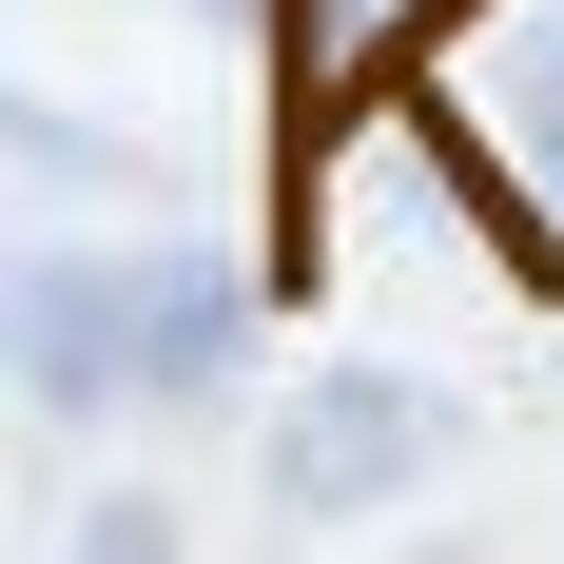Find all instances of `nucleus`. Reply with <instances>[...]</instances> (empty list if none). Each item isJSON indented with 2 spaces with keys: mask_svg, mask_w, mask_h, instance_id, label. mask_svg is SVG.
Returning a JSON list of instances; mask_svg holds the SVG:
<instances>
[{
  "mask_svg": "<svg viewBox=\"0 0 564 564\" xmlns=\"http://www.w3.org/2000/svg\"><path fill=\"white\" fill-rule=\"evenodd\" d=\"M273 20V292H312V175H332V0H253Z\"/></svg>",
  "mask_w": 564,
  "mask_h": 564,
  "instance_id": "f03ea898",
  "label": "nucleus"
},
{
  "mask_svg": "<svg viewBox=\"0 0 564 564\" xmlns=\"http://www.w3.org/2000/svg\"><path fill=\"white\" fill-rule=\"evenodd\" d=\"M20 390L40 409H98V390H137V292L117 273H20Z\"/></svg>",
  "mask_w": 564,
  "mask_h": 564,
  "instance_id": "7ed1b4c3",
  "label": "nucleus"
},
{
  "mask_svg": "<svg viewBox=\"0 0 564 564\" xmlns=\"http://www.w3.org/2000/svg\"><path fill=\"white\" fill-rule=\"evenodd\" d=\"M409 448H429V390L332 370V390L292 409V448H273V507H370V487H409Z\"/></svg>",
  "mask_w": 564,
  "mask_h": 564,
  "instance_id": "f257e3e1",
  "label": "nucleus"
},
{
  "mask_svg": "<svg viewBox=\"0 0 564 564\" xmlns=\"http://www.w3.org/2000/svg\"><path fill=\"white\" fill-rule=\"evenodd\" d=\"M507 98H525V156H545V175H564V20H545V40H525V58H507Z\"/></svg>",
  "mask_w": 564,
  "mask_h": 564,
  "instance_id": "39448f33",
  "label": "nucleus"
},
{
  "mask_svg": "<svg viewBox=\"0 0 564 564\" xmlns=\"http://www.w3.org/2000/svg\"><path fill=\"white\" fill-rule=\"evenodd\" d=\"M253 370V292L234 273H137V390H234Z\"/></svg>",
  "mask_w": 564,
  "mask_h": 564,
  "instance_id": "20e7f679",
  "label": "nucleus"
}]
</instances>
